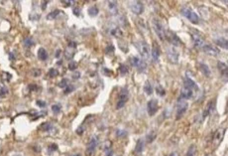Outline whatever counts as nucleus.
<instances>
[{
	"label": "nucleus",
	"mask_w": 228,
	"mask_h": 156,
	"mask_svg": "<svg viewBox=\"0 0 228 156\" xmlns=\"http://www.w3.org/2000/svg\"><path fill=\"white\" fill-rule=\"evenodd\" d=\"M130 10L136 15L142 14L144 11V5L140 1H133L130 4Z\"/></svg>",
	"instance_id": "9d476101"
},
{
	"label": "nucleus",
	"mask_w": 228,
	"mask_h": 156,
	"mask_svg": "<svg viewBox=\"0 0 228 156\" xmlns=\"http://www.w3.org/2000/svg\"><path fill=\"white\" fill-rule=\"evenodd\" d=\"M167 57L169 61L173 64L179 63V53L174 46H170L167 48Z\"/></svg>",
	"instance_id": "6e6552de"
},
{
	"label": "nucleus",
	"mask_w": 228,
	"mask_h": 156,
	"mask_svg": "<svg viewBox=\"0 0 228 156\" xmlns=\"http://www.w3.org/2000/svg\"><path fill=\"white\" fill-rule=\"evenodd\" d=\"M108 6H109V9L111 10V11H113V10H116V7H117L116 1H109L108 2Z\"/></svg>",
	"instance_id": "e433bc0d"
},
{
	"label": "nucleus",
	"mask_w": 228,
	"mask_h": 156,
	"mask_svg": "<svg viewBox=\"0 0 228 156\" xmlns=\"http://www.w3.org/2000/svg\"><path fill=\"white\" fill-rule=\"evenodd\" d=\"M169 156H179V154H178V152H172Z\"/></svg>",
	"instance_id": "8fccbe9b"
},
{
	"label": "nucleus",
	"mask_w": 228,
	"mask_h": 156,
	"mask_svg": "<svg viewBox=\"0 0 228 156\" xmlns=\"http://www.w3.org/2000/svg\"><path fill=\"white\" fill-rule=\"evenodd\" d=\"M156 137H157V134L154 131H151L150 133L147 134V137H146L147 142H148V143H151V142L154 141V139H155Z\"/></svg>",
	"instance_id": "7c9ffc66"
},
{
	"label": "nucleus",
	"mask_w": 228,
	"mask_h": 156,
	"mask_svg": "<svg viewBox=\"0 0 228 156\" xmlns=\"http://www.w3.org/2000/svg\"><path fill=\"white\" fill-rule=\"evenodd\" d=\"M73 90H75V87H73V85H67V87L65 89L64 93H72Z\"/></svg>",
	"instance_id": "58836bf2"
},
{
	"label": "nucleus",
	"mask_w": 228,
	"mask_h": 156,
	"mask_svg": "<svg viewBox=\"0 0 228 156\" xmlns=\"http://www.w3.org/2000/svg\"><path fill=\"white\" fill-rule=\"evenodd\" d=\"M23 44H24L25 47H27V48H30V47H32L34 45V41L32 38H26L24 40V42H23Z\"/></svg>",
	"instance_id": "f704fd0d"
},
{
	"label": "nucleus",
	"mask_w": 228,
	"mask_h": 156,
	"mask_svg": "<svg viewBox=\"0 0 228 156\" xmlns=\"http://www.w3.org/2000/svg\"><path fill=\"white\" fill-rule=\"evenodd\" d=\"M13 156H20V155H18V154H17V155H13Z\"/></svg>",
	"instance_id": "5fc2aeb1"
},
{
	"label": "nucleus",
	"mask_w": 228,
	"mask_h": 156,
	"mask_svg": "<svg viewBox=\"0 0 228 156\" xmlns=\"http://www.w3.org/2000/svg\"><path fill=\"white\" fill-rule=\"evenodd\" d=\"M158 110H159V103L156 98H152L151 100L148 101V103H147V111H148L149 115L150 116L155 115Z\"/></svg>",
	"instance_id": "1a4fd4ad"
},
{
	"label": "nucleus",
	"mask_w": 228,
	"mask_h": 156,
	"mask_svg": "<svg viewBox=\"0 0 228 156\" xmlns=\"http://www.w3.org/2000/svg\"><path fill=\"white\" fill-rule=\"evenodd\" d=\"M134 45L136 46L137 48L138 52L140 53V55L142 56V58H144L145 60H149L150 59V55H151V50H150V47L147 44V42L143 40H140V41H137Z\"/></svg>",
	"instance_id": "f257e3e1"
},
{
	"label": "nucleus",
	"mask_w": 228,
	"mask_h": 156,
	"mask_svg": "<svg viewBox=\"0 0 228 156\" xmlns=\"http://www.w3.org/2000/svg\"><path fill=\"white\" fill-rule=\"evenodd\" d=\"M166 38L169 40V42L173 44L174 46H180L182 45V41L180 40V38L178 37V35L172 31H169L168 33H166Z\"/></svg>",
	"instance_id": "9b49d317"
},
{
	"label": "nucleus",
	"mask_w": 228,
	"mask_h": 156,
	"mask_svg": "<svg viewBox=\"0 0 228 156\" xmlns=\"http://www.w3.org/2000/svg\"><path fill=\"white\" fill-rule=\"evenodd\" d=\"M152 25H153V29L160 40L161 41L166 40V30H165L164 25L162 24V22L158 19H154L153 22H152Z\"/></svg>",
	"instance_id": "7ed1b4c3"
},
{
	"label": "nucleus",
	"mask_w": 228,
	"mask_h": 156,
	"mask_svg": "<svg viewBox=\"0 0 228 156\" xmlns=\"http://www.w3.org/2000/svg\"><path fill=\"white\" fill-rule=\"evenodd\" d=\"M224 133H225V128L220 127V128L216 129V131L214 132L213 136H212V145L214 147H217L221 143V141L223 140V137H224Z\"/></svg>",
	"instance_id": "0eeeda50"
},
{
	"label": "nucleus",
	"mask_w": 228,
	"mask_h": 156,
	"mask_svg": "<svg viewBox=\"0 0 228 156\" xmlns=\"http://www.w3.org/2000/svg\"><path fill=\"white\" fill-rule=\"evenodd\" d=\"M42 3H43V5H42V9L45 10V8H46V4L48 3V1H43V2H42Z\"/></svg>",
	"instance_id": "09e8293b"
},
{
	"label": "nucleus",
	"mask_w": 228,
	"mask_h": 156,
	"mask_svg": "<svg viewBox=\"0 0 228 156\" xmlns=\"http://www.w3.org/2000/svg\"><path fill=\"white\" fill-rule=\"evenodd\" d=\"M67 83H69V82H67V79L63 80L62 82L60 83L59 87H60V88H64V89H65V88H67V85H69V84H67Z\"/></svg>",
	"instance_id": "ea45409f"
},
{
	"label": "nucleus",
	"mask_w": 228,
	"mask_h": 156,
	"mask_svg": "<svg viewBox=\"0 0 228 156\" xmlns=\"http://www.w3.org/2000/svg\"><path fill=\"white\" fill-rule=\"evenodd\" d=\"M156 92H157V95H160V97H164V95H166V90H165L161 85H157V88H156Z\"/></svg>",
	"instance_id": "c756f323"
},
{
	"label": "nucleus",
	"mask_w": 228,
	"mask_h": 156,
	"mask_svg": "<svg viewBox=\"0 0 228 156\" xmlns=\"http://www.w3.org/2000/svg\"><path fill=\"white\" fill-rule=\"evenodd\" d=\"M144 92L148 95H151L153 93V85H152V84L149 80H147L145 85H144Z\"/></svg>",
	"instance_id": "4be33fe9"
},
{
	"label": "nucleus",
	"mask_w": 228,
	"mask_h": 156,
	"mask_svg": "<svg viewBox=\"0 0 228 156\" xmlns=\"http://www.w3.org/2000/svg\"><path fill=\"white\" fill-rule=\"evenodd\" d=\"M188 101L183 98H180L177 103V119H180L188 110Z\"/></svg>",
	"instance_id": "20e7f679"
},
{
	"label": "nucleus",
	"mask_w": 228,
	"mask_h": 156,
	"mask_svg": "<svg viewBox=\"0 0 228 156\" xmlns=\"http://www.w3.org/2000/svg\"><path fill=\"white\" fill-rule=\"evenodd\" d=\"M110 33H111L113 36H115V37H120V36L122 35V31L120 30V28H118V27L112 28L111 31H110Z\"/></svg>",
	"instance_id": "c85d7f7f"
},
{
	"label": "nucleus",
	"mask_w": 228,
	"mask_h": 156,
	"mask_svg": "<svg viewBox=\"0 0 228 156\" xmlns=\"http://www.w3.org/2000/svg\"><path fill=\"white\" fill-rule=\"evenodd\" d=\"M200 72L202 73L205 77H210L211 75V72H210V69L208 68V66L206 64H203V63H200Z\"/></svg>",
	"instance_id": "a211bd4d"
},
{
	"label": "nucleus",
	"mask_w": 228,
	"mask_h": 156,
	"mask_svg": "<svg viewBox=\"0 0 228 156\" xmlns=\"http://www.w3.org/2000/svg\"><path fill=\"white\" fill-rule=\"evenodd\" d=\"M52 128H53V125H52L51 123H44L40 126V129H41V130H43V131H50Z\"/></svg>",
	"instance_id": "bb28decb"
},
{
	"label": "nucleus",
	"mask_w": 228,
	"mask_h": 156,
	"mask_svg": "<svg viewBox=\"0 0 228 156\" xmlns=\"http://www.w3.org/2000/svg\"><path fill=\"white\" fill-rule=\"evenodd\" d=\"M33 74H34V76H35V77L40 76V75H41V70H34Z\"/></svg>",
	"instance_id": "49530a36"
},
{
	"label": "nucleus",
	"mask_w": 228,
	"mask_h": 156,
	"mask_svg": "<svg viewBox=\"0 0 228 156\" xmlns=\"http://www.w3.org/2000/svg\"><path fill=\"white\" fill-rule=\"evenodd\" d=\"M126 133H127V132L125 131V130H122V129H118L117 132H116L117 136H124V135H126Z\"/></svg>",
	"instance_id": "c03bdc74"
},
{
	"label": "nucleus",
	"mask_w": 228,
	"mask_h": 156,
	"mask_svg": "<svg viewBox=\"0 0 228 156\" xmlns=\"http://www.w3.org/2000/svg\"><path fill=\"white\" fill-rule=\"evenodd\" d=\"M128 98H129V92H128V89L127 88H123L119 93V97H118V103H117V105H116L117 110L122 108L123 106L125 105V103L128 101Z\"/></svg>",
	"instance_id": "39448f33"
},
{
	"label": "nucleus",
	"mask_w": 228,
	"mask_h": 156,
	"mask_svg": "<svg viewBox=\"0 0 228 156\" xmlns=\"http://www.w3.org/2000/svg\"><path fill=\"white\" fill-rule=\"evenodd\" d=\"M51 108H52V111H53L55 114H58V113H61V110H62V105H60V103H55V105H52Z\"/></svg>",
	"instance_id": "cd10ccee"
},
{
	"label": "nucleus",
	"mask_w": 228,
	"mask_h": 156,
	"mask_svg": "<svg viewBox=\"0 0 228 156\" xmlns=\"http://www.w3.org/2000/svg\"><path fill=\"white\" fill-rule=\"evenodd\" d=\"M60 13H61V10H59V9L54 10V11L50 12L49 14L47 15V19L48 20H55L60 15Z\"/></svg>",
	"instance_id": "b1692460"
},
{
	"label": "nucleus",
	"mask_w": 228,
	"mask_h": 156,
	"mask_svg": "<svg viewBox=\"0 0 228 156\" xmlns=\"http://www.w3.org/2000/svg\"><path fill=\"white\" fill-rule=\"evenodd\" d=\"M185 85H187V87H188V88H190L192 90H200V89H198V87H197V85L195 84V82L192 79H190V77H185Z\"/></svg>",
	"instance_id": "dca6fc26"
},
{
	"label": "nucleus",
	"mask_w": 228,
	"mask_h": 156,
	"mask_svg": "<svg viewBox=\"0 0 228 156\" xmlns=\"http://www.w3.org/2000/svg\"><path fill=\"white\" fill-rule=\"evenodd\" d=\"M193 90L190 89V88L187 87V85H183V88L182 89V90H180V98H185V100H187V98H190L193 97Z\"/></svg>",
	"instance_id": "2eb2a0df"
},
{
	"label": "nucleus",
	"mask_w": 228,
	"mask_h": 156,
	"mask_svg": "<svg viewBox=\"0 0 228 156\" xmlns=\"http://www.w3.org/2000/svg\"><path fill=\"white\" fill-rule=\"evenodd\" d=\"M128 71H129V69H128L127 65H125V64H121V65H120V66H119V72H120V74H121V75H125V74H127Z\"/></svg>",
	"instance_id": "72a5a7b5"
},
{
	"label": "nucleus",
	"mask_w": 228,
	"mask_h": 156,
	"mask_svg": "<svg viewBox=\"0 0 228 156\" xmlns=\"http://www.w3.org/2000/svg\"><path fill=\"white\" fill-rule=\"evenodd\" d=\"M58 75H59V72H58V70H56V69H51L49 71V76L51 77V78L57 77Z\"/></svg>",
	"instance_id": "c9c22d12"
},
{
	"label": "nucleus",
	"mask_w": 228,
	"mask_h": 156,
	"mask_svg": "<svg viewBox=\"0 0 228 156\" xmlns=\"http://www.w3.org/2000/svg\"><path fill=\"white\" fill-rule=\"evenodd\" d=\"M8 93V89L7 88H2L0 89V97H4Z\"/></svg>",
	"instance_id": "a19ab883"
},
{
	"label": "nucleus",
	"mask_w": 228,
	"mask_h": 156,
	"mask_svg": "<svg viewBox=\"0 0 228 156\" xmlns=\"http://www.w3.org/2000/svg\"><path fill=\"white\" fill-rule=\"evenodd\" d=\"M72 156H82L80 154H75V155H72Z\"/></svg>",
	"instance_id": "603ef678"
},
{
	"label": "nucleus",
	"mask_w": 228,
	"mask_h": 156,
	"mask_svg": "<svg viewBox=\"0 0 228 156\" xmlns=\"http://www.w3.org/2000/svg\"><path fill=\"white\" fill-rule=\"evenodd\" d=\"M195 153H196V146L195 145H190L185 156H195Z\"/></svg>",
	"instance_id": "2f4dec72"
},
{
	"label": "nucleus",
	"mask_w": 228,
	"mask_h": 156,
	"mask_svg": "<svg viewBox=\"0 0 228 156\" xmlns=\"http://www.w3.org/2000/svg\"><path fill=\"white\" fill-rule=\"evenodd\" d=\"M192 40H193V43H195V46L196 47V48L201 49V50H202L203 47L207 44L205 42V40H204L201 36L197 35V34H192Z\"/></svg>",
	"instance_id": "f8f14e48"
},
{
	"label": "nucleus",
	"mask_w": 228,
	"mask_h": 156,
	"mask_svg": "<svg viewBox=\"0 0 228 156\" xmlns=\"http://www.w3.org/2000/svg\"><path fill=\"white\" fill-rule=\"evenodd\" d=\"M36 103H37V105H38L39 106H41V108H44V106L46 105V103H45V101H42V100H37Z\"/></svg>",
	"instance_id": "a18cd8bd"
},
{
	"label": "nucleus",
	"mask_w": 228,
	"mask_h": 156,
	"mask_svg": "<svg viewBox=\"0 0 228 156\" xmlns=\"http://www.w3.org/2000/svg\"><path fill=\"white\" fill-rule=\"evenodd\" d=\"M97 146H98V137L95 136V135H93V136L90 138L89 142H88L87 147H86V151H85L86 155L92 156L93 153L95 152Z\"/></svg>",
	"instance_id": "423d86ee"
},
{
	"label": "nucleus",
	"mask_w": 228,
	"mask_h": 156,
	"mask_svg": "<svg viewBox=\"0 0 228 156\" xmlns=\"http://www.w3.org/2000/svg\"><path fill=\"white\" fill-rule=\"evenodd\" d=\"M141 61H142V60L139 59L137 56H132V57H130V58H129V62H130L131 66H133V67H135V68H137L139 66V64L141 63Z\"/></svg>",
	"instance_id": "5701e85b"
},
{
	"label": "nucleus",
	"mask_w": 228,
	"mask_h": 156,
	"mask_svg": "<svg viewBox=\"0 0 228 156\" xmlns=\"http://www.w3.org/2000/svg\"><path fill=\"white\" fill-rule=\"evenodd\" d=\"M217 67H218V70L221 73L222 76H224L225 78H227L228 75V69H227V65L223 63V62H218L217 64Z\"/></svg>",
	"instance_id": "f3484780"
},
{
	"label": "nucleus",
	"mask_w": 228,
	"mask_h": 156,
	"mask_svg": "<svg viewBox=\"0 0 228 156\" xmlns=\"http://www.w3.org/2000/svg\"><path fill=\"white\" fill-rule=\"evenodd\" d=\"M202 50L204 51V53L208 54L210 56H217L219 55V50L217 48H215L214 46H211L209 44H206L205 46L202 48Z\"/></svg>",
	"instance_id": "4468645a"
},
{
	"label": "nucleus",
	"mask_w": 228,
	"mask_h": 156,
	"mask_svg": "<svg viewBox=\"0 0 228 156\" xmlns=\"http://www.w3.org/2000/svg\"><path fill=\"white\" fill-rule=\"evenodd\" d=\"M77 68V64L75 63V62H73V61H72L69 64V69L70 70H75Z\"/></svg>",
	"instance_id": "79ce46f5"
},
{
	"label": "nucleus",
	"mask_w": 228,
	"mask_h": 156,
	"mask_svg": "<svg viewBox=\"0 0 228 156\" xmlns=\"http://www.w3.org/2000/svg\"><path fill=\"white\" fill-rule=\"evenodd\" d=\"M38 58L42 60V61H46L48 59V52L46 51V49L40 48L38 50Z\"/></svg>",
	"instance_id": "412c9836"
},
{
	"label": "nucleus",
	"mask_w": 228,
	"mask_h": 156,
	"mask_svg": "<svg viewBox=\"0 0 228 156\" xmlns=\"http://www.w3.org/2000/svg\"><path fill=\"white\" fill-rule=\"evenodd\" d=\"M88 15H89L90 17H95L98 15V8L95 6V5L91 6L90 8L88 9Z\"/></svg>",
	"instance_id": "393cba45"
},
{
	"label": "nucleus",
	"mask_w": 228,
	"mask_h": 156,
	"mask_svg": "<svg viewBox=\"0 0 228 156\" xmlns=\"http://www.w3.org/2000/svg\"><path fill=\"white\" fill-rule=\"evenodd\" d=\"M151 55H152V59H153V61L155 62V63L159 61L160 55H161V49H160V47L158 46V44L156 42H154V44H153Z\"/></svg>",
	"instance_id": "ddd939ff"
},
{
	"label": "nucleus",
	"mask_w": 228,
	"mask_h": 156,
	"mask_svg": "<svg viewBox=\"0 0 228 156\" xmlns=\"http://www.w3.org/2000/svg\"><path fill=\"white\" fill-rule=\"evenodd\" d=\"M62 2L65 4V6H70V3H73L75 1H62Z\"/></svg>",
	"instance_id": "de8ad7c7"
},
{
	"label": "nucleus",
	"mask_w": 228,
	"mask_h": 156,
	"mask_svg": "<svg viewBox=\"0 0 228 156\" xmlns=\"http://www.w3.org/2000/svg\"><path fill=\"white\" fill-rule=\"evenodd\" d=\"M180 13H182L185 18H188V19L192 23V24H195V25L200 24V16H198V15L196 14V13L193 11L192 8L183 7V8H182V10H180Z\"/></svg>",
	"instance_id": "f03ea898"
},
{
	"label": "nucleus",
	"mask_w": 228,
	"mask_h": 156,
	"mask_svg": "<svg viewBox=\"0 0 228 156\" xmlns=\"http://www.w3.org/2000/svg\"><path fill=\"white\" fill-rule=\"evenodd\" d=\"M212 110H213V101H210V103H208V105H207V108H206V110H204V113H203V118H205L206 116H207L208 114L211 113Z\"/></svg>",
	"instance_id": "a878e982"
},
{
	"label": "nucleus",
	"mask_w": 228,
	"mask_h": 156,
	"mask_svg": "<svg viewBox=\"0 0 228 156\" xmlns=\"http://www.w3.org/2000/svg\"><path fill=\"white\" fill-rule=\"evenodd\" d=\"M73 49L75 48H72V47H70L69 46V49H67V51L65 52V57H67V59H72V56H73V54H75V52H72L73 51Z\"/></svg>",
	"instance_id": "473e14b6"
},
{
	"label": "nucleus",
	"mask_w": 228,
	"mask_h": 156,
	"mask_svg": "<svg viewBox=\"0 0 228 156\" xmlns=\"http://www.w3.org/2000/svg\"><path fill=\"white\" fill-rule=\"evenodd\" d=\"M144 144H145V142H144L143 139H139L137 141V143H136V146H135V150L134 152L136 153V154H140V153H142L143 149H144Z\"/></svg>",
	"instance_id": "6ab92c4d"
},
{
	"label": "nucleus",
	"mask_w": 228,
	"mask_h": 156,
	"mask_svg": "<svg viewBox=\"0 0 228 156\" xmlns=\"http://www.w3.org/2000/svg\"><path fill=\"white\" fill-rule=\"evenodd\" d=\"M206 156H212L211 154H207V155H206Z\"/></svg>",
	"instance_id": "864d4df0"
},
{
	"label": "nucleus",
	"mask_w": 228,
	"mask_h": 156,
	"mask_svg": "<svg viewBox=\"0 0 228 156\" xmlns=\"http://www.w3.org/2000/svg\"><path fill=\"white\" fill-rule=\"evenodd\" d=\"M105 52H106L107 54H113V52H114V46H113V45H108V46L106 47Z\"/></svg>",
	"instance_id": "4c0bfd02"
},
{
	"label": "nucleus",
	"mask_w": 228,
	"mask_h": 156,
	"mask_svg": "<svg viewBox=\"0 0 228 156\" xmlns=\"http://www.w3.org/2000/svg\"><path fill=\"white\" fill-rule=\"evenodd\" d=\"M60 55H61V51L58 50V51H57V55H56V57H57V58H59Z\"/></svg>",
	"instance_id": "3c124183"
},
{
	"label": "nucleus",
	"mask_w": 228,
	"mask_h": 156,
	"mask_svg": "<svg viewBox=\"0 0 228 156\" xmlns=\"http://www.w3.org/2000/svg\"><path fill=\"white\" fill-rule=\"evenodd\" d=\"M73 14L77 17L80 16V7H75V8H73Z\"/></svg>",
	"instance_id": "37998d69"
},
{
	"label": "nucleus",
	"mask_w": 228,
	"mask_h": 156,
	"mask_svg": "<svg viewBox=\"0 0 228 156\" xmlns=\"http://www.w3.org/2000/svg\"><path fill=\"white\" fill-rule=\"evenodd\" d=\"M215 44H216L217 46L221 47V48H223V49H227V47H228L227 40L225 38H223V37H220V38L215 39Z\"/></svg>",
	"instance_id": "aec40b11"
}]
</instances>
